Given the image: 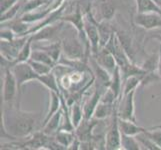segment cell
<instances>
[{"instance_id": "obj_1", "label": "cell", "mask_w": 161, "mask_h": 150, "mask_svg": "<svg viewBox=\"0 0 161 150\" xmlns=\"http://www.w3.org/2000/svg\"><path fill=\"white\" fill-rule=\"evenodd\" d=\"M38 114L17 107L3 108L1 115V138L10 140L23 139L35 132Z\"/></svg>"}, {"instance_id": "obj_2", "label": "cell", "mask_w": 161, "mask_h": 150, "mask_svg": "<svg viewBox=\"0 0 161 150\" xmlns=\"http://www.w3.org/2000/svg\"><path fill=\"white\" fill-rule=\"evenodd\" d=\"M61 44H62V55L68 59L87 60L91 56L88 54L84 43L81 41L78 34L77 36H66L61 40Z\"/></svg>"}, {"instance_id": "obj_3", "label": "cell", "mask_w": 161, "mask_h": 150, "mask_svg": "<svg viewBox=\"0 0 161 150\" xmlns=\"http://www.w3.org/2000/svg\"><path fill=\"white\" fill-rule=\"evenodd\" d=\"M105 149L117 150L121 149V131L119 128V117L117 114V107H116L112 122L105 134Z\"/></svg>"}, {"instance_id": "obj_4", "label": "cell", "mask_w": 161, "mask_h": 150, "mask_svg": "<svg viewBox=\"0 0 161 150\" xmlns=\"http://www.w3.org/2000/svg\"><path fill=\"white\" fill-rule=\"evenodd\" d=\"M29 37L30 35H24V36H17L13 40L10 41L1 40V43H0L1 56L15 62L21 48L24 46V44L29 39Z\"/></svg>"}, {"instance_id": "obj_5", "label": "cell", "mask_w": 161, "mask_h": 150, "mask_svg": "<svg viewBox=\"0 0 161 150\" xmlns=\"http://www.w3.org/2000/svg\"><path fill=\"white\" fill-rule=\"evenodd\" d=\"M92 9L96 10L97 14L93 15L94 19L96 21H111L115 16L116 10V3L114 0H94Z\"/></svg>"}, {"instance_id": "obj_6", "label": "cell", "mask_w": 161, "mask_h": 150, "mask_svg": "<svg viewBox=\"0 0 161 150\" xmlns=\"http://www.w3.org/2000/svg\"><path fill=\"white\" fill-rule=\"evenodd\" d=\"M11 70H12L16 78V81H17L19 90L25 83L34 81V80L37 81L38 77H39V75L36 73L34 69L31 67V65L28 63V61H27V62L15 63L12 67H11Z\"/></svg>"}, {"instance_id": "obj_7", "label": "cell", "mask_w": 161, "mask_h": 150, "mask_svg": "<svg viewBox=\"0 0 161 150\" xmlns=\"http://www.w3.org/2000/svg\"><path fill=\"white\" fill-rule=\"evenodd\" d=\"M3 86H2V98L3 102L6 103H12L17 95V91L19 90L17 81L13 74L12 70L5 69L3 70Z\"/></svg>"}, {"instance_id": "obj_8", "label": "cell", "mask_w": 161, "mask_h": 150, "mask_svg": "<svg viewBox=\"0 0 161 150\" xmlns=\"http://www.w3.org/2000/svg\"><path fill=\"white\" fill-rule=\"evenodd\" d=\"M136 90H133L124 95H121L117 105L118 117L122 119L136 121L135 119V107H134V95Z\"/></svg>"}, {"instance_id": "obj_9", "label": "cell", "mask_w": 161, "mask_h": 150, "mask_svg": "<svg viewBox=\"0 0 161 150\" xmlns=\"http://www.w3.org/2000/svg\"><path fill=\"white\" fill-rule=\"evenodd\" d=\"M104 47H106L109 51L112 53V55L114 56L116 62H117V65L119 67L123 66L127 63L131 62V59L128 56V54L126 53V51L124 50L123 46L121 45V43L118 39L117 35H116V31L113 33V35L111 36V38L109 39V41L106 43V45Z\"/></svg>"}, {"instance_id": "obj_10", "label": "cell", "mask_w": 161, "mask_h": 150, "mask_svg": "<svg viewBox=\"0 0 161 150\" xmlns=\"http://www.w3.org/2000/svg\"><path fill=\"white\" fill-rule=\"evenodd\" d=\"M64 21L58 20L55 21L51 24H48L46 26L42 27L41 29L36 31L35 33L31 34V39L33 42H41V41H48L51 40L56 36L58 33L63 28Z\"/></svg>"}, {"instance_id": "obj_11", "label": "cell", "mask_w": 161, "mask_h": 150, "mask_svg": "<svg viewBox=\"0 0 161 150\" xmlns=\"http://www.w3.org/2000/svg\"><path fill=\"white\" fill-rule=\"evenodd\" d=\"M133 21L138 27L150 31L161 27V14L157 12L137 13Z\"/></svg>"}, {"instance_id": "obj_12", "label": "cell", "mask_w": 161, "mask_h": 150, "mask_svg": "<svg viewBox=\"0 0 161 150\" xmlns=\"http://www.w3.org/2000/svg\"><path fill=\"white\" fill-rule=\"evenodd\" d=\"M99 120L95 118L91 119H83L81 123L76 127L74 132L76 137L81 142H90L94 139L93 135V129L97 125V122Z\"/></svg>"}, {"instance_id": "obj_13", "label": "cell", "mask_w": 161, "mask_h": 150, "mask_svg": "<svg viewBox=\"0 0 161 150\" xmlns=\"http://www.w3.org/2000/svg\"><path fill=\"white\" fill-rule=\"evenodd\" d=\"M89 61H90V66L93 72V76H94V78H95V80L98 81L99 87L104 88V89L105 88H108L110 86L112 75H111L107 70H105L103 67H101L92 55L89 57Z\"/></svg>"}, {"instance_id": "obj_14", "label": "cell", "mask_w": 161, "mask_h": 150, "mask_svg": "<svg viewBox=\"0 0 161 150\" xmlns=\"http://www.w3.org/2000/svg\"><path fill=\"white\" fill-rule=\"evenodd\" d=\"M93 57L96 59L98 64L100 65L101 67H103L105 70H107L111 75L113 74V72L118 66L112 53H111L106 47H101L99 49L98 53Z\"/></svg>"}, {"instance_id": "obj_15", "label": "cell", "mask_w": 161, "mask_h": 150, "mask_svg": "<svg viewBox=\"0 0 161 150\" xmlns=\"http://www.w3.org/2000/svg\"><path fill=\"white\" fill-rule=\"evenodd\" d=\"M100 88L101 87H99V88H97V89L94 90L91 95L85 100L84 104L82 105L85 119H91L93 117V113L96 109V106L98 105V103L101 101L102 93L105 89L101 90Z\"/></svg>"}, {"instance_id": "obj_16", "label": "cell", "mask_w": 161, "mask_h": 150, "mask_svg": "<svg viewBox=\"0 0 161 150\" xmlns=\"http://www.w3.org/2000/svg\"><path fill=\"white\" fill-rule=\"evenodd\" d=\"M61 108H62V95L57 92L49 91V107H48V111L46 113L45 118L43 119L42 126L45 124L55 113L58 112Z\"/></svg>"}, {"instance_id": "obj_17", "label": "cell", "mask_w": 161, "mask_h": 150, "mask_svg": "<svg viewBox=\"0 0 161 150\" xmlns=\"http://www.w3.org/2000/svg\"><path fill=\"white\" fill-rule=\"evenodd\" d=\"M62 115H63V111H62V108H61L58 112L55 113L52 117L42 126V131L47 135L53 136L55 133L60 129L61 123H62Z\"/></svg>"}, {"instance_id": "obj_18", "label": "cell", "mask_w": 161, "mask_h": 150, "mask_svg": "<svg viewBox=\"0 0 161 150\" xmlns=\"http://www.w3.org/2000/svg\"><path fill=\"white\" fill-rule=\"evenodd\" d=\"M119 128L122 134L131 135V136H136L137 134L146 130V128L138 125L136 123V121L122 119V118H119Z\"/></svg>"}, {"instance_id": "obj_19", "label": "cell", "mask_w": 161, "mask_h": 150, "mask_svg": "<svg viewBox=\"0 0 161 150\" xmlns=\"http://www.w3.org/2000/svg\"><path fill=\"white\" fill-rule=\"evenodd\" d=\"M37 81L41 83V84H43L49 91H54V92H57V93L61 94V88L58 83V79H57L56 75H55V73L53 72V70L47 74L39 75Z\"/></svg>"}, {"instance_id": "obj_20", "label": "cell", "mask_w": 161, "mask_h": 150, "mask_svg": "<svg viewBox=\"0 0 161 150\" xmlns=\"http://www.w3.org/2000/svg\"><path fill=\"white\" fill-rule=\"evenodd\" d=\"M55 141L60 144L64 149H69L72 143L76 139V134L74 131H66V130H58L53 135Z\"/></svg>"}, {"instance_id": "obj_21", "label": "cell", "mask_w": 161, "mask_h": 150, "mask_svg": "<svg viewBox=\"0 0 161 150\" xmlns=\"http://www.w3.org/2000/svg\"><path fill=\"white\" fill-rule=\"evenodd\" d=\"M116 107H114V103L112 104V103H106L100 101L96 106V109L94 111L92 118H95L97 120H103L109 117L110 115H113Z\"/></svg>"}, {"instance_id": "obj_22", "label": "cell", "mask_w": 161, "mask_h": 150, "mask_svg": "<svg viewBox=\"0 0 161 150\" xmlns=\"http://www.w3.org/2000/svg\"><path fill=\"white\" fill-rule=\"evenodd\" d=\"M34 48L44 50V51L47 52L49 55H50V56L52 57V59L56 63H58V61L60 60L61 56H62V44H61V41L49 43V44H46V45L34 46Z\"/></svg>"}, {"instance_id": "obj_23", "label": "cell", "mask_w": 161, "mask_h": 150, "mask_svg": "<svg viewBox=\"0 0 161 150\" xmlns=\"http://www.w3.org/2000/svg\"><path fill=\"white\" fill-rule=\"evenodd\" d=\"M96 24L99 30V34H100V48H101L106 45V43L109 41V39L115 31L109 25L108 21H100V22L96 21Z\"/></svg>"}, {"instance_id": "obj_24", "label": "cell", "mask_w": 161, "mask_h": 150, "mask_svg": "<svg viewBox=\"0 0 161 150\" xmlns=\"http://www.w3.org/2000/svg\"><path fill=\"white\" fill-rule=\"evenodd\" d=\"M137 13L157 12L161 14V8L154 0H135Z\"/></svg>"}, {"instance_id": "obj_25", "label": "cell", "mask_w": 161, "mask_h": 150, "mask_svg": "<svg viewBox=\"0 0 161 150\" xmlns=\"http://www.w3.org/2000/svg\"><path fill=\"white\" fill-rule=\"evenodd\" d=\"M122 86H123V78H122L119 66H117V68L115 69L112 74V77H111V83L109 88L115 93L116 97L118 99L119 96L122 95Z\"/></svg>"}, {"instance_id": "obj_26", "label": "cell", "mask_w": 161, "mask_h": 150, "mask_svg": "<svg viewBox=\"0 0 161 150\" xmlns=\"http://www.w3.org/2000/svg\"><path fill=\"white\" fill-rule=\"evenodd\" d=\"M120 71H121V75L123 80H125L126 78H128L130 76H134V75H141V74H145L146 72L144 71L141 66H138L137 64H135L133 61L127 63L123 66H121Z\"/></svg>"}, {"instance_id": "obj_27", "label": "cell", "mask_w": 161, "mask_h": 150, "mask_svg": "<svg viewBox=\"0 0 161 150\" xmlns=\"http://www.w3.org/2000/svg\"><path fill=\"white\" fill-rule=\"evenodd\" d=\"M70 118L73 126H78L84 118V112H83V107L80 105L79 101H76L70 105Z\"/></svg>"}, {"instance_id": "obj_28", "label": "cell", "mask_w": 161, "mask_h": 150, "mask_svg": "<svg viewBox=\"0 0 161 150\" xmlns=\"http://www.w3.org/2000/svg\"><path fill=\"white\" fill-rule=\"evenodd\" d=\"M143 75H134V76H130L128 78H126L123 80V86H122V95L124 94L129 93L133 90H136L137 87L141 84Z\"/></svg>"}, {"instance_id": "obj_29", "label": "cell", "mask_w": 161, "mask_h": 150, "mask_svg": "<svg viewBox=\"0 0 161 150\" xmlns=\"http://www.w3.org/2000/svg\"><path fill=\"white\" fill-rule=\"evenodd\" d=\"M30 59L38 61V62H42V63L48 64V65L52 66V67H55L56 64H57L47 52H45L42 49H38V48H33Z\"/></svg>"}, {"instance_id": "obj_30", "label": "cell", "mask_w": 161, "mask_h": 150, "mask_svg": "<svg viewBox=\"0 0 161 150\" xmlns=\"http://www.w3.org/2000/svg\"><path fill=\"white\" fill-rule=\"evenodd\" d=\"M116 35H117L118 39L121 43V45L123 46L124 50L126 53L128 54V56L130 59L133 61V54H134V49H133L132 45V39L129 36L128 33H126L124 31H116Z\"/></svg>"}, {"instance_id": "obj_31", "label": "cell", "mask_w": 161, "mask_h": 150, "mask_svg": "<svg viewBox=\"0 0 161 150\" xmlns=\"http://www.w3.org/2000/svg\"><path fill=\"white\" fill-rule=\"evenodd\" d=\"M121 149L125 150H140L141 145L135 136L126 135L121 133Z\"/></svg>"}, {"instance_id": "obj_32", "label": "cell", "mask_w": 161, "mask_h": 150, "mask_svg": "<svg viewBox=\"0 0 161 150\" xmlns=\"http://www.w3.org/2000/svg\"><path fill=\"white\" fill-rule=\"evenodd\" d=\"M24 1L25 0H19L15 5H13V6L9 8L7 11H5L4 13H2L1 14V22H6V21L16 18V16L20 14V12H21V9L24 4Z\"/></svg>"}, {"instance_id": "obj_33", "label": "cell", "mask_w": 161, "mask_h": 150, "mask_svg": "<svg viewBox=\"0 0 161 150\" xmlns=\"http://www.w3.org/2000/svg\"><path fill=\"white\" fill-rule=\"evenodd\" d=\"M33 41L31 39V36L29 37V39L27 40V42L24 44V46L21 48L20 52L18 54L17 58L15 60V63H19V62H27L30 57H31V53L33 50Z\"/></svg>"}, {"instance_id": "obj_34", "label": "cell", "mask_w": 161, "mask_h": 150, "mask_svg": "<svg viewBox=\"0 0 161 150\" xmlns=\"http://www.w3.org/2000/svg\"><path fill=\"white\" fill-rule=\"evenodd\" d=\"M158 59H159V55H155L152 54L150 55L146 60L140 65L141 68L146 72V73H150V72H157L158 69Z\"/></svg>"}, {"instance_id": "obj_35", "label": "cell", "mask_w": 161, "mask_h": 150, "mask_svg": "<svg viewBox=\"0 0 161 150\" xmlns=\"http://www.w3.org/2000/svg\"><path fill=\"white\" fill-rule=\"evenodd\" d=\"M136 139L138 140V142L140 143V145L143 146V149H150V150H161L159 146H157L150 138H149L146 134H145V131L141 132L139 134H137L136 136ZM142 148V147H141Z\"/></svg>"}, {"instance_id": "obj_36", "label": "cell", "mask_w": 161, "mask_h": 150, "mask_svg": "<svg viewBox=\"0 0 161 150\" xmlns=\"http://www.w3.org/2000/svg\"><path fill=\"white\" fill-rule=\"evenodd\" d=\"M28 63L31 65V67L34 69V71L36 72L38 75L47 74V73L51 72L54 69V67H52V66H50V65L42 63V62H38V61L32 60V59L28 60Z\"/></svg>"}, {"instance_id": "obj_37", "label": "cell", "mask_w": 161, "mask_h": 150, "mask_svg": "<svg viewBox=\"0 0 161 150\" xmlns=\"http://www.w3.org/2000/svg\"><path fill=\"white\" fill-rule=\"evenodd\" d=\"M145 134L161 149V129H153V130L146 129Z\"/></svg>"}, {"instance_id": "obj_38", "label": "cell", "mask_w": 161, "mask_h": 150, "mask_svg": "<svg viewBox=\"0 0 161 150\" xmlns=\"http://www.w3.org/2000/svg\"><path fill=\"white\" fill-rule=\"evenodd\" d=\"M0 37H1V40L10 41V40H13L14 38L17 37V35H16V33L12 29L8 28V27H3V26H1V31H0Z\"/></svg>"}, {"instance_id": "obj_39", "label": "cell", "mask_w": 161, "mask_h": 150, "mask_svg": "<svg viewBox=\"0 0 161 150\" xmlns=\"http://www.w3.org/2000/svg\"><path fill=\"white\" fill-rule=\"evenodd\" d=\"M152 39L159 41V44H161V27L149 31V33H148V35H147V37H146L145 41L152 40Z\"/></svg>"}, {"instance_id": "obj_40", "label": "cell", "mask_w": 161, "mask_h": 150, "mask_svg": "<svg viewBox=\"0 0 161 150\" xmlns=\"http://www.w3.org/2000/svg\"><path fill=\"white\" fill-rule=\"evenodd\" d=\"M19 0H0V9H1V14L7 11L17 3Z\"/></svg>"}, {"instance_id": "obj_41", "label": "cell", "mask_w": 161, "mask_h": 150, "mask_svg": "<svg viewBox=\"0 0 161 150\" xmlns=\"http://www.w3.org/2000/svg\"><path fill=\"white\" fill-rule=\"evenodd\" d=\"M158 55H159V59H158V69H157V73L161 78V44H159V49H158Z\"/></svg>"}, {"instance_id": "obj_42", "label": "cell", "mask_w": 161, "mask_h": 150, "mask_svg": "<svg viewBox=\"0 0 161 150\" xmlns=\"http://www.w3.org/2000/svg\"><path fill=\"white\" fill-rule=\"evenodd\" d=\"M154 1L156 2V3L158 4V6H159V7L161 8V0H154Z\"/></svg>"}]
</instances>
